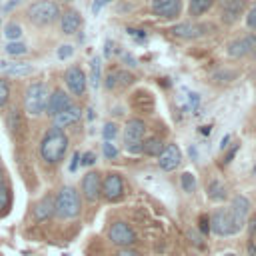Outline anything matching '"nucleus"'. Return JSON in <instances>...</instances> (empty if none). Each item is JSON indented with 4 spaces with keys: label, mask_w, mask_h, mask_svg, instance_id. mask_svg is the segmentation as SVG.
Instances as JSON below:
<instances>
[{
    "label": "nucleus",
    "mask_w": 256,
    "mask_h": 256,
    "mask_svg": "<svg viewBox=\"0 0 256 256\" xmlns=\"http://www.w3.org/2000/svg\"><path fill=\"white\" fill-rule=\"evenodd\" d=\"M68 144H70V140L64 134V130L52 126V128H48V132L44 134V138L40 142V158L48 166H58L66 158Z\"/></svg>",
    "instance_id": "f257e3e1"
},
{
    "label": "nucleus",
    "mask_w": 256,
    "mask_h": 256,
    "mask_svg": "<svg viewBox=\"0 0 256 256\" xmlns=\"http://www.w3.org/2000/svg\"><path fill=\"white\" fill-rule=\"evenodd\" d=\"M82 212V198L74 186H62L54 196V216L58 220H74Z\"/></svg>",
    "instance_id": "f03ea898"
},
{
    "label": "nucleus",
    "mask_w": 256,
    "mask_h": 256,
    "mask_svg": "<svg viewBox=\"0 0 256 256\" xmlns=\"http://www.w3.org/2000/svg\"><path fill=\"white\" fill-rule=\"evenodd\" d=\"M26 18L32 26L46 28V26H52L60 18V8L54 0H36L34 4L28 6Z\"/></svg>",
    "instance_id": "7ed1b4c3"
},
{
    "label": "nucleus",
    "mask_w": 256,
    "mask_h": 256,
    "mask_svg": "<svg viewBox=\"0 0 256 256\" xmlns=\"http://www.w3.org/2000/svg\"><path fill=\"white\" fill-rule=\"evenodd\" d=\"M48 88L44 82H32L26 92H24V110L28 116L38 118L42 114H46V104H48Z\"/></svg>",
    "instance_id": "20e7f679"
},
{
    "label": "nucleus",
    "mask_w": 256,
    "mask_h": 256,
    "mask_svg": "<svg viewBox=\"0 0 256 256\" xmlns=\"http://www.w3.org/2000/svg\"><path fill=\"white\" fill-rule=\"evenodd\" d=\"M146 136V122L140 118H130L124 126V148L128 154H142V144Z\"/></svg>",
    "instance_id": "39448f33"
},
{
    "label": "nucleus",
    "mask_w": 256,
    "mask_h": 256,
    "mask_svg": "<svg viewBox=\"0 0 256 256\" xmlns=\"http://www.w3.org/2000/svg\"><path fill=\"white\" fill-rule=\"evenodd\" d=\"M242 228L234 220L230 208H218L210 214V232L216 236H234Z\"/></svg>",
    "instance_id": "423d86ee"
},
{
    "label": "nucleus",
    "mask_w": 256,
    "mask_h": 256,
    "mask_svg": "<svg viewBox=\"0 0 256 256\" xmlns=\"http://www.w3.org/2000/svg\"><path fill=\"white\" fill-rule=\"evenodd\" d=\"M108 240L116 248H134V244L138 242V234L126 220H114L108 226Z\"/></svg>",
    "instance_id": "0eeeda50"
},
{
    "label": "nucleus",
    "mask_w": 256,
    "mask_h": 256,
    "mask_svg": "<svg viewBox=\"0 0 256 256\" xmlns=\"http://www.w3.org/2000/svg\"><path fill=\"white\" fill-rule=\"evenodd\" d=\"M126 196V184H124V176L120 172H108L102 178V198L110 204L120 202Z\"/></svg>",
    "instance_id": "6e6552de"
},
{
    "label": "nucleus",
    "mask_w": 256,
    "mask_h": 256,
    "mask_svg": "<svg viewBox=\"0 0 256 256\" xmlns=\"http://www.w3.org/2000/svg\"><path fill=\"white\" fill-rule=\"evenodd\" d=\"M80 196L88 204H96L102 196V174L98 170H90L84 174L80 182Z\"/></svg>",
    "instance_id": "1a4fd4ad"
},
{
    "label": "nucleus",
    "mask_w": 256,
    "mask_h": 256,
    "mask_svg": "<svg viewBox=\"0 0 256 256\" xmlns=\"http://www.w3.org/2000/svg\"><path fill=\"white\" fill-rule=\"evenodd\" d=\"M246 10V0H220V22L226 26H234Z\"/></svg>",
    "instance_id": "9d476101"
},
{
    "label": "nucleus",
    "mask_w": 256,
    "mask_h": 256,
    "mask_svg": "<svg viewBox=\"0 0 256 256\" xmlns=\"http://www.w3.org/2000/svg\"><path fill=\"white\" fill-rule=\"evenodd\" d=\"M64 82H66V88L72 96H84L86 94V88H88V78L84 74V70L80 66H70L66 72H64Z\"/></svg>",
    "instance_id": "9b49d317"
},
{
    "label": "nucleus",
    "mask_w": 256,
    "mask_h": 256,
    "mask_svg": "<svg viewBox=\"0 0 256 256\" xmlns=\"http://www.w3.org/2000/svg\"><path fill=\"white\" fill-rule=\"evenodd\" d=\"M254 50H256V34H244V36H240L228 44L226 54L232 60H240V58L252 54Z\"/></svg>",
    "instance_id": "f8f14e48"
},
{
    "label": "nucleus",
    "mask_w": 256,
    "mask_h": 256,
    "mask_svg": "<svg viewBox=\"0 0 256 256\" xmlns=\"http://www.w3.org/2000/svg\"><path fill=\"white\" fill-rule=\"evenodd\" d=\"M210 30V26L206 24H200V22H182V24H176L170 28V32L176 36V38H182V40H196V38H202L206 36Z\"/></svg>",
    "instance_id": "ddd939ff"
},
{
    "label": "nucleus",
    "mask_w": 256,
    "mask_h": 256,
    "mask_svg": "<svg viewBox=\"0 0 256 256\" xmlns=\"http://www.w3.org/2000/svg\"><path fill=\"white\" fill-rule=\"evenodd\" d=\"M74 102H72V96L68 94V92H64L62 88H56V90H52L50 94H48V104H46V114L50 116V118H54V116H58L60 112H64L68 106H72Z\"/></svg>",
    "instance_id": "4468645a"
},
{
    "label": "nucleus",
    "mask_w": 256,
    "mask_h": 256,
    "mask_svg": "<svg viewBox=\"0 0 256 256\" xmlns=\"http://www.w3.org/2000/svg\"><path fill=\"white\" fill-rule=\"evenodd\" d=\"M158 158V166L164 172H172L182 164V150L178 148V144H168L162 148V152L156 156Z\"/></svg>",
    "instance_id": "2eb2a0df"
},
{
    "label": "nucleus",
    "mask_w": 256,
    "mask_h": 256,
    "mask_svg": "<svg viewBox=\"0 0 256 256\" xmlns=\"http://www.w3.org/2000/svg\"><path fill=\"white\" fill-rule=\"evenodd\" d=\"M182 0H152V14L162 20H174L180 16Z\"/></svg>",
    "instance_id": "dca6fc26"
},
{
    "label": "nucleus",
    "mask_w": 256,
    "mask_h": 256,
    "mask_svg": "<svg viewBox=\"0 0 256 256\" xmlns=\"http://www.w3.org/2000/svg\"><path fill=\"white\" fill-rule=\"evenodd\" d=\"M230 212H232V216H234V220L238 222V226L240 228H244L246 226V222H248V216H250V208H252V202L244 196V194H236L234 198H232V202H230Z\"/></svg>",
    "instance_id": "f3484780"
},
{
    "label": "nucleus",
    "mask_w": 256,
    "mask_h": 256,
    "mask_svg": "<svg viewBox=\"0 0 256 256\" xmlns=\"http://www.w3.org/2000/svg\"><path fill=\"white\" fill-rule=\"evenodd\" d=\"M60 30H62V34H66V36H72V34H76L80 28H82V16H80V12L78 10H74V8H68V10H64V12H60Z\"/></svg>",
    "instance_id": "a211bd4d"
},
{
    "label": "nucleus",
    "mask_w": 256,
    "mask_h": 256,
    "mask_svg": "<svg viewBox=\"0 0 256 256\" xmlns=\"http://www.w3.org/2000/svg\"><path fill=\"white\" fill-rule=\"evenodd\" d=\"M54 218V196L52 194H46L44 198H40L34 208H32V220L36 224H42L46 220Z\"/></svg>",
    "instance_id": "6ab92c4d"
},
{
    "label": "nucleus",
    "mask_w": 256,
    "mask_h": 256,
    "mask_svg": "<svg viewBox=\"0 0 256 256\" xmlns=\"http://www.w3.org/2000/svg\"><path fill=\"white\" fill-rule=\"evenodd\" d=\"M80 118H82V108H80V106H76V104H72V106H68L64 112H60L58 116H54V118H52V126H54V128L64 130V128H68V126L78 124V122H80Z\"/></svg>",
    "instance_id": "aec40b11"
},
{
    "label": "nucleus",
    "mask_w": 256,
    "mask_h": 256,
    "mask_svg": "<svg viewBox=\"0 0 256 256\" xmlns=\"http://www.w3.org/2000/svg\"><path fill=\"white\" fill-rule=\"evenodd\" d=\"M0 70L8 76V78H24L34 74V66L32 64H24V62H0Z\"/></svg>",
    "instance_id": "412c9836"
},
{
    "label": "nucleus",
    "mask_w": 256,
    "mask_h": 256,
    "mask_svg": "<svg viewBox=\"0 0 256 256\" xmlns=\"http://www.w3.org/2000/svg\"><path fill=\"white\" fill-rule=\"evenodd\" d=\"M206 196H208V200H212V202H224V200L228 198V190H226V186H224L218 178H214V180H210V184L206 186Z\"/></svg>",
    "instance_id": "4be33fe9"
},
{
    "label": "nucleus",
    "mask_w": 256,
    "mask_h": 256,
    "mask_svg": "<svg viewBox=\"0 0 256 256\" xmlns=\"http://www.w3.org/2000/svg\"><path fill=\"white\" fill-rule=\"evenodd\" d=\"M214 2L216 0H188V14L192 16V20H198L212 10Z\"/></svg>",
    "instance_id": "5701e85b"
},
{
    "label": "nucleus",
    "mask_w": 256,
    "mask_h": 256,
    "mask_svg": "<svg viewBox=\"0 0 256 256\" xmlns=\"http://www.w3.org/2000/svg\"><path fill=\"white\" fill-rule=\"evenodd\" d=\"M162 148H164L162 138H160V136H150V138L144 140V144H142V154H146V156H158V154L162 152Z\"/></svg>",
    "instance_id": "b1692460"
},
{
    "label": "nucleus",
    "mask_w": 256,
    "mask_h": 256,
    "mask_svg": "<svg viewBox=\"0 0 256 256\" xmlns=\"http://www.w3.org/2000/svg\"><path fill=\"white\" fill-rule=\"evenodd\" d=\"M6 128H8V132L12 136H16V132L22 128V112L20 110L8 112V116H6Z\"/></svg>",
    "instance_id": "393cba45"
},
{
    "label": "nucleus",
    "mask_w": 256,
    "mask_h": 256,
    "mask_svg": "<svg viewBox=\"0 0 256 256\" xmlns=\"http://www.w3.org/2000/svg\"><path fill=\"white\" fill-rule=\"evenodd\" d=\"M22 34H24V30H22V26L18 22H8L4 26V36H6L8 42H18L22 38Z\"/></svg>",
    "instance_id": "a878e982"
},
{
    "label": "nucleus",
    "mask_w": 256,
    "mask_h": 256,
    "mask_svg": "<svg viewBox=\"0 0 256 256\" xmlns=\"http://www.w3.org/2000/svg\"><path fill=\"white\" fill-rule=\"evenodd\" d=\"M102 82V64H100V58H92L90 62V84L94 88H98Z\"/></svg>",
    "instance_id": "bb28decb"
},
{
    "label": "nucleus",
    "mask_w": 256,
    "mask_h": 256,
    "mask_svg": "<svg viewBox=\"0 0 256 256\" xmlns=\"http://www.w3.org/2000/svg\"><path fill=\"white\" fill-rule=\"evenodd\" d=\"M180 184H182V190L186 194H194L196 192V176L192 172H184L180 176Z\"/></svg>",
    "instance_id": "cd10ccee"
},
{
    "label": "nucleus",
    "mask_w": 256,
    "mask_h": 256,
    "mask_svg": "<svg viewBox=\"0 0 256 256\" xmlns=\"http://www.w3.org/2000/svg\"><path fill=\"white\" fill-rule=\"evenodd\" d=\"M10 94H12V86H10V80L6 78H0V110L8 104L10 100Z\"/></svg>",
    "instance_id": "c85d7f7f"
},
{
    "label": "nucleus",
    "mask_w": 256,
    "mask_h": 256,
    "mask_svg": "<svg viewBox=\"0 0 256 256\" xmlns=\"http://www.w3.org/2000/svg\"><path fill=\"white\" fill-rule=\"evenodd\" d=\"M28 52V46L24 42H8L6 44V54L8 56H24Z\"/></svg>",
    "instance_id": "c756f323"
},
{
    "label": "nucleus",
    "mask_w": 256,
    "mask_h": 256,
    "mask_svg": "<svg viewBox=\"0 0 256 256\" xmlns=\"http://www.w3.org/2000/svg\"><path fill=\"white\" fill-rule=\"evenodd\" d=\"M132 82H134V76L128 74L126 70H114V84H116V88L118 86H128Z\"/></svg>",
    "instance_id": "7c9ffc66"
},
{
    "label": "nucleus",
    "mask_w": 256,
    "mask_h": 256,
    "mask_svg": "<svg viewBox=\"0 0 256 256\" xmlns=\"http://www.w3.org/2000/svg\"><path fill=\"white\" fill-rule=\"evenodd\" d=\"M102 136H104V142H114L116 136H118V124H114V122L104 124V128H102Z\"/></svg>",
    "instance_id": "2f4dec72"
},
{
    "label": "nucleus",
    "mask_w": 256,
    "mask_h": 256,
    "mask_svg": "<svg viewBox=\"0 0 256 256\" xmlns=\"http://www.w3.org/2000/svg\"><path fill=\"white\" fill-rule=\"evenodd\" d=\"M102 152H104V156H106L108 160H116L118 154H120L114 142H104V144H102Z\"/></svg>",
    "instance_id": "473e14b6"
},
{
    "label": "nucleus",
    "mask_w": 256,
    "mask_h": 256,
    "mask_svg": "<svg viewBox=\"0 0 256 256\" xmlns=\"http://www.w3.org/2000/svg\"><path fill=\"white\" fill-rule=\"evenodd\" d=\"M198 230H200V234H210V216L208 214H200V218H198Z\"/></svg>",
    "instance_id": "72a5a7b5"
},
{
    "label": "nucleus",
    "mask_w": 256,
    "mask_h": 256,
    "mask_svg": "<svg viewBox=\"0 0 256 256\" xmlns=\"http://www.w3.org/2000/svg\"><path fill=\"white\" fill-rule=\"evenodd\" d=\"M246 26L250 28V30H254L256 32V2L252 4V8L246 12Z\"/></svg>",
    "instance_id": "f704fd0d"
},
{
    "label": "nucleus",
    "mask_w": 256,
    "mask_h": 256,
    "mask_svg": "<svg viewBox=\"0 0 256 256\" xmlns=\"http://www.w3.org/2000/svg\"><path fill=\"white\" fill-rule=\"evenodd\" d=\"M56 54H58V58H60V60H66V58H70V56L74 54V48H72L70 44H64V46H60V48H58V52H56Z\"/></svg>",
    "instance_id": "c9c22d12"
},
{
    "label": "nucleus",
    "mask_w": 256,
    "mask_h": 256,
    "mask_svg": "<svg viewBox=\"0 0 256 256\" xmlns=\"http://www.w3.org/2000/svg\"><path fill=\"white\" fill-rule=\"evenodd\" d=\"M80 164L86 166V168H88V166H94V164H96V154H94V152L82 154V156H80Z\"/></svg>",
    "instance_id": "e433bc0d"
},
{
    "label": "nucleus",
    "mask_w": 256,
    "mask_h": 256,
    "mask_svg": "<svg viewBox=\"0 0 256 256\" xmlns=\"http://www.w3.org/2000/svg\"><path fill=\"white\" fill-rule=\"evenodd\" d=\"M240 150V142H234V146L226 152V156H224V164H230L232 160H234V156H236V152Z\"/></svg>",
    "instance_id": "4c0bfd02"
},
{
    "label": "nucleus",
    "mask_w": 256,
    "mask_h": 256,
    "mask_svg": "<svg viewBox=\"0 0 256 256\" xmlns=\"http://www.w3.org/2000/svg\"><path fill=\"white\" fill-rule=\"evenodd\" d=\"M112 0H94V4H92V14H100V10L104 8V6H108Z\"/></svg>",
    "instance_id": "58836bf2"
},
{
    "label": "nucleus",
    "mask_w": 256,
    "mask_h": 256,
    "mask_svg": "<svg viewBox=\"0 0 256 256\" xmlns=\"http://www.w3.org/2000/svg\"><path fill=\"white\" fill-rule=\"evenodd\" d=\"M114 256H140V252L134 248H118V252Z\"/></svg>",
    "instance_id": "ea45409f"
},
{
    "label": "nucleus",
    "mask_w": 256,
    "mask_h": 256,
    "mask_svg": "<svg viewBox=\"0 0 256 256\" xmlns=\"http://www.w3.org/2000/svg\"><path fill=\"white\" fill-rule=\"evenodd\" d=\"M78 166H80V152H74V156H72V160H70L68 170H70V172H76V170H78Z\"/></svg>",
    "instance_id": "a19ab883"
},
{
    "label": "nucleus",
    "mask_w": 256,
    "mask_h": 256,
    "mask_svg": "<svg viewBox=\"0 0 256 256\" xmlns=\"http://www.w3.org/2000/svg\"><path fill=\"white\" fill-rule=\"evenodd\" d=\"M254 234H256V216L250 218L248 222V240H254Z\"/></svg>",
    "instance_id": "79ce46f5"
},
{
    "label": "nucleus",
    "mask_w": 256,
    "mask_h": 256,
    "mask_svg": "<svg viewBox=\"0 0 256 256\" xmlns=\"http://www.w3.org/2000/svg\"><path fill=\"white\" fill-rule=\"evenodd\" d=\"M104 86L108 90H116V84H114V72H110L106 78H104Z\"/></svg>",
    "instance_id": "37998d69"
},
{
    "label": "nucleus",
    "mask_w": 256,
    "mask_h": 256,
    "mask_svg": "<svg viewBox=\"0 0 256 256\" xmlns=\"http://www.w3.org/2000/svg\"><path fill=\"white\" fill-rule=\"evenodd\" d=\"M128 34H130V36H134V38H138V40H144V38H146V32H144V30H134V28H128Z\"/></svg>",
    "instance_id": "c03bdc74"
},
{
    "label": "nucleus",
    "mask_w": 256,
    "mask_h": 256,
    "mask_svg": "<svg viewBox=\"0 0 256 256\" xmlns=\"http://www.w3.org/2000/svg\"><path fill=\"white\" fill-rule=\"evenodd\" d=\"M188 236H190V240H192L196 246H204V244H202V240L196 236V230H192V228H190V230H188Z\"/></svg>",
    "instance_id": "a18cd8bd"
},
{
    "label": "nucleus",
    "mask_w": 256,
    "mask_h": 256,
    "mask_svg": "<svg viewBox=\"0 0 256 256\" xmlns=\"http://www.w3.org/2000/svg\"><path fill=\"white\" fill-rule=\"evenodd\" d=\"M248 254L250 256H256V244H254V240H248Z\"/></svg>",
    "instance_id": "49530a36"
},
{
    "label": "nucleus",
    "mask_w": 256,
    "mask_h": 256,
    "mask_svg": "<svg viewBox=\"0 0 256 256\" xmlns=\"http://www.w3.org/2000/svg\"><path fill=\"white\" fill-rule=\"evenodd\" d=\"M228 142H230V136H224V138H222V144H220V150H222V152L228 148Z\"/></svg>",
    "instance_id": "de8ad7c7"
},
{
    "label": "nucleus",
    "mask_w": 256,
    "mask_h": 256,
    "mask_svg": "<svg viewBox=\"0 0 256 256\" xmlns=\"http://www.w3.org/2000/svg\"><path fill=\"white\" fill-rule=\"evenodd\" d=\"M124 60H126V62H128V66H132V68H136V66H138V64H136V60H134L132 56H124Z\"/></svg>",
    "instance_id": "09e8293b"
},
{
    "label": "nucleus",
    "mask_w": 256,
    "mask_h": 256,
    "mask_svg": "<svg viewBox=\"0 0 256 256\" xmlns=\"http://www.w3.org/2000/svg\"><path fill=\"white\" fill-rule=\"evenodd\" d=\"M220 256H238V254H234V252H226V254H220Z\"/></svg>",
    "instance_id": "8fccbe9b"
},
{
    "label": "nucleus",
    "mask_w": 256,
    "mask_h": 256,
    "mask_svg": "<svg viewBox=\"0 0 256 256\" xmlns=\"http://www.w3.org/2000/svg\"><path fill=\"white\" fill-rule=\"evenodd\" d=\"M4 180V170H2V166H0V182Z\"/></svg>",
    "instance_id": "3c124183"
},
{
    "label": "nucleus",
    "mask_w": 256,
    "mask_h": 256,
    "mask_svg": "<svg viewBox=\"0 0 256 256\" xmlns=\"http://www.w3.org/2000/svg\"><path fill=\"white\" fill-rule=\"evenodd\" d=\"M252 54H254V60H256V50H254V52H252Z\"/></svg>",
    "instance_id": "603ef678"
},
{
    "label": "nucleus",
    "mask_w": 256,
    "mask_h": 256,
    "mask_svg": "<svg viewBox=\"0 0 256 256\" xmlns=\"http://www.w3.org/2000/svg\"><path fill=\"white\" fill-rule=\"evenodd\" d=\"M254 172H256V166H254Z\"/></svg>",
    "instance_id": "864d4df0"
},
{
    "label": "nucleus",
    "mask_w": 256,
    "mask_h": 256,
    "mask_svg": "<svg viewBox=\"0 0 256 256\" xmlns=\"http://www.w3.org/2000/svg\"><path fill=\"white\" fill-rule=\"evenodd\" d=\"M62 2H68V0H62Z\"/></svg>",
    "instance_id": "5fc2aeb1"
},
{
    "label": "nucleus",
    "mask_w": 256,
    "mask_h": 256,
    "mask_svg": "<svg viewBox=\"0 0 256 256\" xmlns=\"http://www.w3.org/2000/svg\"><path fill=\"white\" fill-rule=\"evenodd\" d=\"M16 2H20V0H16Z\"/></svg>",
    "instance_id": "6e6d98bb"
}]
</instances>
